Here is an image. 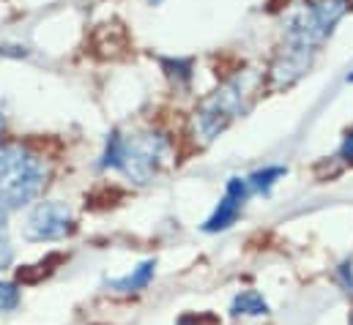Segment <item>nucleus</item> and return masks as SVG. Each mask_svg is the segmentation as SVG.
Segmentation results:
<instances>
[{
  "mask_svg": "<svg viewBox=\"0 0 353 325\" xmlns=\"http://www.w3.org/2000/svg\"><path fill=\"white\" fill-rule=\"evenodd\" d=\"M353 8L351 0H304L285 17V44H299L321 50V44L334 33L343 17Z\"/></svg>",
  "mask_w": 353,
  "mask_h": 325,
  "instance_id": "nucleus-4",
  "label": "nucleus"
},
{
  "mask_svg": "<svg viewBox=\"0 0 353 325\" xmlns=\"http://www.w3.org/2000/svg\"><path fill=\"white\" fill-rule=\"evenodd\" d=\"M74 233V213L61 200H44L33 208V213L25 222V238L28 241H61Z\"/></svg>",
  "mask_w": 353,
  "mask_h": 325,
  "instance_id": "nucleus-5",
  "label": "nucleus"
},
{
  "mask_svg": "<svg viewBox=\"0 0 353 325\" xmlns=\"http://www.w3.org/2000/svg\"><path fill=\"white\" fill-rule=\"evenodd\" d=\"M170 154V140L159 132H112L99 167L118 169L134 183H148Z\"/></svg>",
  "mask_w": 353,
  "mask_h": 325,
  "instance_id": "nucleus-1",
  "label": "nucleus"
},
{
  "mask_svg": "<svg viewBox=\"0 0 353 325\" xmlns=\"http://www.w3.org/2000/svg\"><path fill=\"white\" fill-rule=\"evenodd\" d=\"M3 123H6V120H3V112H0V132H3Z\"/></svg>",
  "mask_w": 353,
  "mask_h": 325,
  "instance_id": "nucleus-17",
  "label": "nucleus"
},
{
  "mask_svg": "<svg viewBox=\"0 0 353 325\" xmlns=\"http://www.w3.org/2000/svg\"><path fill=\"white\" fill-rule=\"evenodd\" d=\"M47 183L44 162L19 143L0 145V205L6 211L30 205Z\"/></svg>",
  "mask_w": 353,
  "mask_h": 325,
  "instance_id": "nucleus-2",
  "label": "nucleus"
},
{
  "mask_svg": "<svg viewBox=\"0 0 353 325\" xmlns=\"http://www.w3.org/2000/svg\"><path fill=\"white\" fill-rule=\"evenodd\" d=\"M340 159L343 162L353 164V129L351 132H345V137H343V145H340Z\"/></svg>",
  "mask_w": 353,
  "mask_h": 325,
  "instance_id": "nucleus-15",
  "label": "nucleus"
},
{
  "mask_svg": "<svg viewBox=\"0 0 353 325\" xmlns=\"http://www.w3.org/2000/svg\"><path fill=\"white\" fill-rule=\"evenodd\" d=\"M19 306V287L11 282H0V315L14 312Z\"/></svg>",
  "mask_w": 353,
  "mask_h": 325,
  "instance_id": "nucleus-13",
  "label": "nucleus"
},
{
  "mask_svg": "<svg viewBox=\"0 0 353 325\" xmlns=\"http://www.w3.org/2000/svg\"><path fill=\"white\" fill-rule=\"evenodd\" d=\"M288 175V167H282V164H268L263 169H255V172H250L247 175V183H250V191L252 194H271V189L276 186V180L279 178H285Z\"/></svg>",
  "mask_w": 353,
  "mask_h": 325,
  "instance_id": "nucleus-10",
  "label": "nucleus"
},
{
  "mask_svg": "<svg viewBox=\"0 0 353 325\" xmlns=\"http://www.w3.org/2000/svg\"><path fill=\"white\" fill-rule=\"evenodd\" d=\"M14 260V246L8 238V211L0 205V271L8 268Z\"/></svg>",
  "mask_w": 353,
  "mask_h": 325,
  "instance_id": "nucleus-12",
  "label": "nucleus"
},
{
  "mask_svg": "<svg viewBox=\"0 0 353 325\" xmlns=\"http://www.w3.org/2000/svg\"><path fill=\"white\" fill-rule=\"evenodd\" d=\"M252 82L255 74L239 72L236 77L225 80L216 90H211L205 98H200L194 109V132L200 134L203 143H214L228 126L241 118L250 109V96H252Z\"/></svg>",
  "mask_w": 353,
  "mask_h": 325,
  "instance_id": "nucleus-3",
  "label": "nucleus"
},
{
  "mask_svg": "<svg viewBox=\"0 0 353 325\" xmlns=\"http://www.w3.org/2000/svg\"><path fill=\"white\" fill-rule=\"evenodd\" d=\"M162 66H165L168 77L176 80V85H181V87H186L192 82V77H194L192 58H162Z\"/></svg>",
  "mask_w": 353,
  "mask_h": 325,
  "instance_id": "nucleus-11",
  "label": "nucleus"
},
{
  "mask_svg": "<svg viewBox=\"0 0 353 325\" xmlns=\"http://www.w3.org/2000/svg\"><path fill=\"white\" fill-rule=\"evenodd\" d=\"M250 197H252V191H250L247 178H239V175L230 178L228 186H225V194H222L219 205L203 222V233H225V230H230L236 224V219L241 216V211H244V205H247Z\"/></svg>",
  "mask_w": 353,
  "mask_h": 325,
  "instance_id": "nucleus-7",
  "label": "nucleus"
},
{
  "mask_svg": "<svg viewBox=\"0 0 353 325\" xmlns=\"http://www.w3.org/2000/svg\"><path fill=\"white\" fill-rule=\"evenodd\" d=\"M148 3H151V6H159V3H162V0H148Z\"/></svg>",
  "mask_w": 353,
  "mask_h": 325,
  "instance_id": "nucleus-16",
  "label": "nucleus"
},
{
  "mask_svg": "<svg viewBox=\"0 0 353 325\" xmlns=\"http://www.w3.org/2000/svg\"><path fill=\"white\" fill-rule=\"evenodd\" d=\"M348 82H353V72H351V74H348Z\"/></svg>",
  "mask_w": 353,
  "mask_h": 325,
  "instance_id": "nucleus-18",
  "label": "nucleus"
},
{
  "mask_svg": "<svg viewBox=\"0 0 353 325\" xmlns=\"http://www.w3.org/2000/svg\"><path fill=\"white\" fill-rule=\"evenodd\" d=\"M230 312L236 315V317H261V315H268V304H265V298L258 293V290H241L236 298H233V304H230Z\"/></svg>",
  "mask_w": 353,
  "mask_h": 325,
  "instance_id": "nucleus-9",
  "label": "nucleus"
},
{
  "mask_svg": "<svg viewBox=\"0 0 353 325\" xmlns=\"http://www.w3.org/2000/svg\"><path fill=\"white\" fill-rule=\"evenodd\" d=\"M351 325H353V320H351Z\"/></svg>",
  "mask_w": 353,
  "mask_h": 325,
  "instance_id": "nucleus-19",
  "label": "nucleus"
},
{
  "mask_svg": "<svg viewBox=\"0 0 353 325\" xmlns=\"http://www.w3.org/2000/svg\"><path fill=\"white\" fill-rule=\"evenodd\" d=\"M154 271H157V262H154V260H145V262L137 265L132 273H126V276H121V279H110L107 284H110L112 290H118V293H140V290H145L148 282L154 279Z\"/></svg>",
  "mask_w": 353,
  "mask_h": 325,
  "instance_id": "nucleus-8",
  "label": "nucleus"
},
{
  "mask_svg": "<svg viewBox=\"0 0 353 325\" xmlns=\"http://www.w3.org/2000/svg\"><path fill=\"white\" fill-rule=\"evenodd\" d=\"M337 282L345 287V293L353 295V260H345V262L337 268Z\"/></svg>",
  "mask_w": 353,
  "mask_h": 325,
  "instance_id": "nucleus-14",
  "label": "nucleus"
},
{
  "mask_svg": "<svg viewBox=\"0 0 353 325\" xmlns=\"http://www.w3.org/2000/svg\"><path fill=\"white\" fill-rule=\"evenodd\" d=\"M315 55L318 50H310V47H299V44H285L279 47L271 69H268V77H271V87L274 90H288L293 87L296 82L301 80L312 63H315Z\"/></svg>",
  "mask_w": 353,
  "mask_h": 325,
  "instance_id": "nucleus-6",
  "label": "nucleus"
}]
</instances>
